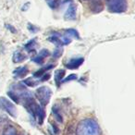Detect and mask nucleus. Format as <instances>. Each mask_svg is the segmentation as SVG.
I'll use <instances>...</instances> for the list:
<instances>
[{"label":"nucleus","mask_w":135,"mask_h":135,"mask_svg":"<svg viewBox=\"0 0 135 135\" xmlns=\"http://www.w3.org/2000/svg\"><path fill=\"white\" fill-rule=\"evenodd\" d=\"M8 95L9 96V97L11 98V99L13 100L15 103L19 104L20 102H21V99H20L19 95H18V94H16L15 92H13V91H8Z\"/></svg>","instance_id":"nucleus-18"},{"label":"nucleus","mask_w":135,"mask_h":135,"mask_svg":"<svg viewBox=\"0 0 135 135\" xmlns=\"http://www.w3.org/2000/svg\"><path fill=\"white\" fill-rule=\"evenodd\" d=\"M52 112H53V115L54 117L56 118V119L57 120L58 122H63V118H62V115L60 114V111H59V108H58L56 105L53 107L52 108Z\"/></svg>","instance_id":"nucleus-15"},{"label":"nucleus","mask_w":135,"mask_h":135,"mask_svg":"<svg viewBox=\"0 0 135 135\" xmlns=\"http://www.w3.org/2000/svg\"><path fill=\"white\" fill-rule=\"evenodd\" d=\"M23 83H24L25 85H27V86H29V87H33V86H35V84H36L32 78H28V79L23 80Z\"/></svg>","instance_id":"nucleus-22"},{"label":"nucleus","mask_w":135,"mask_h":135,"mask_svg":"<svg viewBox=\"0 0 135 135\" xmlns=\"http://www.w3.org/2000/svg\"><path fill=\"white\" fill-rule=\"evenodd\" d=\"M36 45V39H32L24 45V48L28 50V52H34V46Z\"/></svg>","instance_id":"nucleus-17"},{"label":"nucleus","mask_w":135,"mask_h":135,"mask_svg":"<svg viewBox=\"0 0 135 135\" xmlns=\"http://www.w3.org/2000/svg\"><path fill=\"white\" fill-rule=\"evenodd\" d=\"M83 62H84V58L83 57H73L69 60V62H67L65 64V66L69 70H76V69H79L83 65Z\"/></svg>","instance_id":"nucleus-6"},{"label":"nucleus","mask_w":135,"mask_h":135,"mask_svg":"<svg viewBox=\"0 0 135 135\" xmlns=\"http://www.w3.org/2000/svg\"><path fill=\"white\" fill-rule=\"evenodd\" d=\"M29 5H30V3H26V4L24 5V6H23V8H22V10L23 11H25V10H27L28 9V8H29Z\"/></svg>","instance_id":"nucleus-29"},{"label":"nucleus","mask_w":135,"mask_h":135,"mask_svg":"<svg viewBox=\"0 0 135 135\" xmlns=\"http://www.w3.org/2000/svg\"><path fill=\"white\" fill-rule=\"evenodd\" d=\"M28 30L30 31L31 32H32V33H35V32H37L38 31H39V29H38L37 27L34 26V25L29 23V24H28Z\"/></svg>","instance_id":"nucleus-23"},{"label":"nucleus","mask_w":135,"mask_h":135,"mask_svg":"<svg viewBox=\"0 0 135 135\" xmlns=\"http://www.w3.org/2000/svg\"><path fill=\"white\" fill-rule=\"evenodd\" d=\"M64 76H65V70H57L55 72V81L57 87H59L60 83H62Z\"/></svg>","instance_id":"nucleus-14"},{"label":"nucleus","mask_w":135,"mask_h":135,"mask_svg":"<svg viewBox=\"0 0 135 135\" xmlns=\"http://www.w3.org/2000/svg\"><path fill=\"white\" fill-rule=\"evenodd\" d=\"M77 135H99L100 127L93 118H85L79 122L76 128Z\"/></svg>","instance_id":"nucleus-2"},{"label":"nucleus","mask_w":135,"mask_h":135,"mask_svg":"<svg viewBox=\"0 0 135 135\" xmlns=\"http://www.w3.org/2000/svg\"><path fill=\"white\" fill-rule=\"evenodd\" d=\"M7 120V118L6 116H4V115H0V125L3 123V122H5Z\"/></svg>","instance_id":"nucleus-28"},{"label":"nucleus","mask_w":135,"mask_h":135,"mask_svg":"<svg viewBox=\"0 0 135 135\" xmlns=\"http://www.w3.org/2000/svg\"><path fill=\"white\" fill-rule=\"evenodd\" d=\"M65 32H67V33H69V34H70V35H72L73 37L77 38V39H81L79 32H78V31L76 30V29H66Z\"/></svg>","instance_id":"nucleus-19"},{"label":"nucleus","mask_w":135,"mask_h":135,"mask_svg":"<svg viewBox=\"0 0 135 135\" xmlns=\"http://www.w3.org/2000/svg\"><path fill=\"white\" fill-rule=\"evenodd\" d=\"M78 79V76L76 74H70L69 75L67 78L62 80V83H68V81H76Z\"/></svg>","instance_id":"nucleus-21"},{"label":"nucleus","mask_w":135,"mask_h":135,"mask_svg":"<svg viewBox=\"0 0 135 135\" xmlns=\"http://www.w3.org/2000/svg\"><path fill=\"white\" fill-rule=\"evenodd\" d=\"M23 105L32 116L34 119L37 120L38 124L42 125L45 118V112L40 105H38L34 100L33 96H30L23 100Z\"/></svg>","instance_id":"nucleus-1"},{"label":"nucleus","mask_w":135,"mask_h":135,"mask_svg":"<svg viewBox=\"0 0 135 135\" xmlns=\"http://www.w3.org/2000/svg\"><path fill=\"white\" fill-rule=\"evenodd\" d=\"M28 71H29L28 68H27L26 66H24V67L17 68V69L13 71V74L16 78H23L25 75H27Z\"/></svg>","instance_id":"nucleus-11"},{"label":"nucleus","mask_w":135,"mask_h":135,"mask_svg":"<svg viewBox=\"0 0 135 135\" xmlns=\"http://www.w3.org/2000/svg\"><path fill=\"white\" fill-rule=\"evenodd\" d=\"M48 41H50L51 43L56 45L58 47H61V45H63L62 41H61V38H60V34L57 33V32H54V33L48 38Z\"/></svg>","instance_id":"nucleus-13"},{"label":"nucleus","mask_w":135,"mask_h":135,"mask_svg":"<svg viewBox=\"0 0 135 135\" xmlns=\"http://www.w3.org/2000/svg\"><path fill=\"white\" fill-rule=\"evenodd\" d=\"M48 56H50V52L47 49H42L37 56L32 58V60L33 62H35L36 64H38V65H43L45 57H47Z\"/></svg>","instance_id":"nucleus-7"},{"label":"nucleus","mask_w":135,"mask_h":135,"mask_svg":"<svg viewBox=\"0 0 135 135\" xmlns=\"http://www.w3.org/2000/svg\"><path fill=\"white\" fill-rule=\"evenodd\" d=\"M59 0H53L51 2H49V6H50L51 8H56L59 5Z\"/></svg>","instance_id":"nucleus-24"},{"label":"nucleus","mask_w":135,"mask_h":135,"mask_svg":"<svg viewBox=\"0 0 135 135\" xmlns=\"http://www.w3.org/2000/svg\"><path fill=\"white\" fill-rule=\"evenodd\" d=\"M81 1H90V0H81Z\"/></svg>","instance_id":"nucleus-30"},{"label":"nucleus","mask_w":135,"mask_h":135,"mask_svg":"<svg viewBox=\"0 0 135 135\" xmlns=\"http://www.w3.org/2000/svg\"><path fill=\"white\" fill-rule=\"evenodd\" d=\"M61 41H62V44H63V45H69V44L71 43V39L69 37H66V36H64V37L61 38Z\"/></svg>","instance_id":"nucleus-25"},{"label":"nucleus","mask_w":135,"mask_h":135,"mask_svg":"<svg viewBox=\"0 0 135 135\" xmlns=\"http://www.w3.org/2000/svg\"><path fill=\"white\" fill-rule=\"evenodd\" d=\"M107 9L111 13H123L127 10V0H107Z\"/></svg>","instance_id":"nucleus-4"},{"label":"nucleus","mask_w":135,"mask_h":135,"mask_svg":"<svg viewBox=\"0 0 135 135\" xmlns=\"http://www.w3.org/2000/svg\"><path fill=\"white\" fill-rule=\"evenodd\" d=\"M62 54H63V49L61 47H57L53 53V56H54V58H58L62 56Z\"/></svg>","instance_id":"nucleus-20"},{"label":"nucleus","mask_w":135,"mask_h":135,"mask_svg":"<svg viewBox=\"0 0 135 135\" xmlns=\"http://www.w3.org/2000/svg\"><path fill=\"white\" fill-rule=\"evenodd\" d=\"M76 16H77V8L75 5L70 4L66 11L64 18L67 21H74V20H76Z\"/></svg>","instance_id":"nucleus-8"},{"label":"nucleus","mask_w":135,"mask_h":135,"mask_svg":"<svg viewBox=\"0 0 135 135\" xmlns=\"http://www.w3.org/2000/svg\"><path fill=\"white\" fill-rule=\"evenodd\" d=\"M51 77V75L49 73H45V75H43L41 77V81H47V80H49V78Z\"/></svg>","instance_id":"nucleus-26"},{"label":"nucleus","mask_w":135,"mask_h":135,"mask_svg":"<svg viewBox=\"0 0 135 135\" xmlns=\"http://www.w3.org/2000/svg\"><path fill=\"white\" fill-rule=\"evenodd\" d=\"M3 135H17V131L11 125H8L3 131Z\"/></svg>","instance_id":"nucleus-16"},{"label":"nucleus","mask_w":135,"mask_h":135,"mask_svg":"<svg viewBox=\"0 0 135 135\" xmlns=\"http://www.w3.org/2000/svg\"><path fill=\"white\" fill-rule=\"evenodd\" d=\"M6 27L8 28V30H9L11 32H13V33H15L16 32H17V30H15V28H14L13 26H11V25H8V24H7L6 25Z\"/></svg>","instance_id":"nucleus-27"},{"label":"nucleus","mask_w":135,"mask_h":135,"mask_svg":"<svg viewBox=\"0 0 135 135\" xmlns=\"http://www.w3.org/2000/svg\"><path fill=\"white\" fill-rule=\"evenodd\" d=\"M51 95H52V91L47 86H41L36 89L35 91V96L38 99L40 105L42 107L48 105L49 101H50Z\"/></svg>","instance_id":"nucleus-3"},{"label":"nucleus","mask_w":135,"mask_h":135,"mask_svg":"<svg viewBox=\"0 0 135 135\" xmlns=\"http://www.w3.org/2000/svg\"><path fill=\"white\" fill-rule=\"evenodd\" d=\"M55 66L54 65H48V66H45V67H43L41 68L40 70H38L37 71H35L33 73V77L35 78H41L43 75H45V73H46L47 71H48L49 70H51V69H53Z\"/></svg>","instance_id":"nucleus-12"},{"label":"nucleus","mask_w":135,"mask_h":135,"mask_svg":"<svg viewBox=\"0 0 135 135\" xmlns=\"http://www.w3.org/2000/svg\"><path fill=\"white\" fill-rule=\"evenodd\" d=\"M26 59H27V56L24 54V53H22L20 50L15 51L13 54V56H12V60H13V62L16 64L21 63V62H23Z\"/></svg>","instance_id":"nucleus-10"},{"label":"nucleus","mask_w":135,"mask_h":135,"mask_svg":"<svg viewBox=\"0 0 135 135\" xmlns=\"http://www.w3.org/2000/svg\"><path fill=\"white\" fill-rule=\"evenodd\" d=\"M0 109L6 111L9 116L15 118L17 116V109L14 104L6 97H0Z\"/></svg>","instance_id":"nucleus-5"},{"label":"nucleus","mask_w":135,"mask_h":135,"mask_svg":"<svg viewBox=\"0 0 135 135\" xmlns=\"http://www.w3.org/2000/svg\"><path fill=\"white\" fill-rule=\"evenodd\" d=\"M90 9L93 12L98 13V12H101L103 10L104 7L102 4V0H90Z\"/></svg>","instance_id":"nucleus-9"}]
</instances>
